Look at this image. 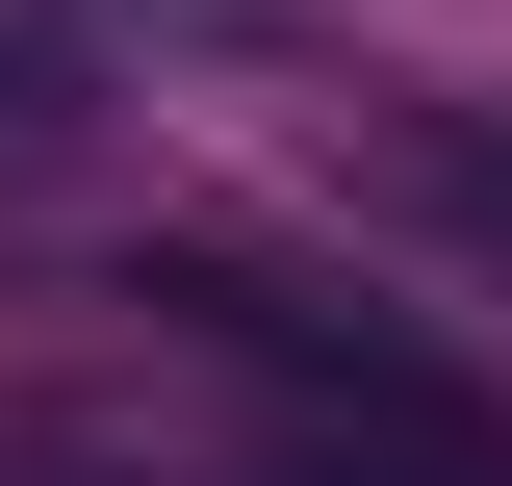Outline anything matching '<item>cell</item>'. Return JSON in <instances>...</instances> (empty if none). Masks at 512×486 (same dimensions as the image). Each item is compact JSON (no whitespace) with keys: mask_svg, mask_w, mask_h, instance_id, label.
I'll list each match as a JSON object with an SVG mask.
<instances>
[{"mask_svg":"<svg viewBox=\"0 0 512 486\" xmlns=\"http://www.w3.org/2000/svg\"><path fill=\"white\" fill-rule=\"evenodd\" d=\"M359 180H384V205H436L461 256H512V103H384V128H359Z\"/></svg>","mask_w":512,"mask_h":486,"instance_id":"1","label":"cell"},{"mask_svg":"<svg viewBox=\"0 0 512 486\" xmlns=\"http://www.w3.org/2000/svg\"><path fill=\"white\" fill-rule=\"evenodd\" d=\"M52 154H77V52H52V26H0V180H52Z\"/></svg>","mask_w":512,"mask_h":486,"instance_id":"2","label":"cell"}]
</instances>
